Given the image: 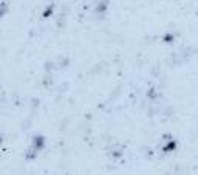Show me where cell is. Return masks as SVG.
Returning <instances> with one entry per match:
<instances>
[{"mask_svg":"<svg viewBox=\"0 0 198 175\" xmlns=\"http://www.w3.org/2000/svg\"><path fill=\"white\" fill-rule=\"evenodd\" d=\"M172 149H175V143H170V144H167L164 150H172Z\"/></svg>","mask_w":198,"mask_h":175,"instance_id":"cell-3","label":"cell"},{"mask_svg":"<svg viewBox=\"0 0 198 175\" xmlns=\"http://www.w3.org/2000/svg\"><path fill=\"white\" fill-rule=\"evenodd\" d=\"M5 13H6V2H2V5H0V17Z\"/></svg>","mask_w":198,"mask_h":175,"instance_id":"cell-2","label":"cell"},{"mask_svg":"<svg viewBox=\"0 0 198 175\" xmlns=\"http://www.w3.org/2000/svg\"><path fill=\"white\" fill-rule=\"evenodd\" d=\"M51 11H53V6H50V8H47V11H45V14H43V16H45V17L50 16V14H51Z\"/></svg>","mask_w":198,"mask_h":175,"instance_id":"cell-4","label":"cell"},{"mask_svg":"<svg viewBox=\"0 0 198 175\" xmlns=\"http://www.w3.org/2000/svg\"><path fill=\"white\" fill-rule=\"evenodd\" d=\"M34 143H36V147H37V149H40V147L43 146V138H42V136H36Z\"/></svg>","mask_w":198,"mask_h":175,"instance_id":"cell-1","label":"cell"},{"mask_svg":"<svg viewBox=\"0 0 198 175\" xmlns=\"http://www.w3.org/2000/svg\"><path fill=\"white\" fill-rule=\"evenodd\" d=\"M0 143H2V136H0Z\"/></svg>","mask_w":198,"mask_h":175,"instance_id":"cell-5","label":"cell"}]
</instances>
